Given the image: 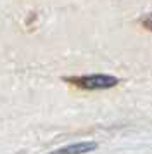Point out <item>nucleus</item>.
<instances>
[{
    "label": "nucleus",
    "mask_w": 152,
    "mask_h": 154,
    "mask_svg": "<svg viewBox=\"0 0 152 154\" xmlns=\"http://www.w3.org/2000/svg\"><path fill=\"white\" fill-rule=\"evenodd\" d=\"M69 82H73L78 87L83 88H109L117 83V80L114 76H105V75H92V76H81V78H71Z\"/></svg>",
    "instance_id": "1"
},
{
    "label": "nucleus",
    "mask_w": 152,
    "mask_h": 154,
    "mask_svg": "<svg viewBox=\"0 0 152 154\" xmlns=\"http://www.w3.org/2000/svg\"><path fill=\"white\" fill-rule=\"evenodd\" d=\"M95 147H97V144H93V142H81V144H74V146L54 151V152H50V154H81V152H88V151L95 149Z\"/></svg>",
    "instance_id": "2"
},
{
    "label": "nucleus",
    "mask_w": 152,
    "mask_h": 154,
    "mask_svg": "<svg viewBox=\"0 0 152 154\" xmlns=\"http://www.w3.org/2000/svg\"><path fill=\"white\" fill-rule=\"evenodd\" d=\"M144 24H145V26H147L149 29H152V16H149V17H145Z\"/></svg>",
    "instance_id": "3"
}]
</instances>
